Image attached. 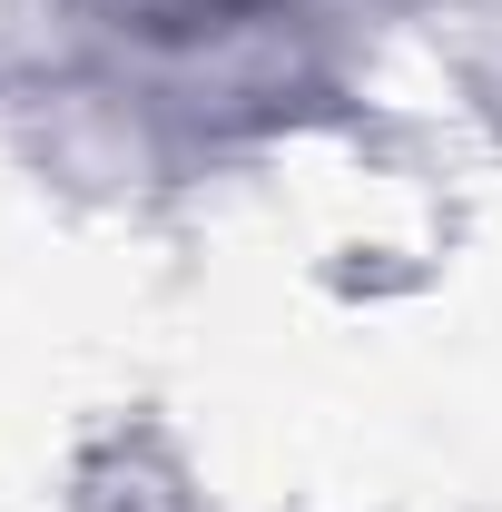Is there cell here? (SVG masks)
<instances>
[{"label":"cell","instance_id":"1","mask_svg":"<svg viewBox=\"0 0 502 512\" xmlns=\"http://www.w3.org/2000/svg\"><path fill=\"white\" fill-rule=\"evenodd\" d=\"M89 30H109L128 50H217L256 20H276L286 0H69Z\"/></svg>","mask_w":502,"mask_h":512}]
</instances>
